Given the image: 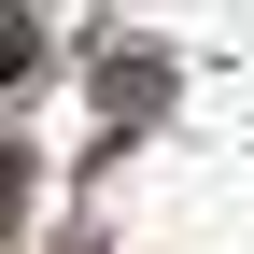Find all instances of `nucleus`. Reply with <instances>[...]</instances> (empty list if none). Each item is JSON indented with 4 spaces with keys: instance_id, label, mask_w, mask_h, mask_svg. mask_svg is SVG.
Segmentation results:
<instances>
[{
    "instance_id": "obj_1",
    "label": "nucleus",
    "mask_w": 254,
    "mask_h": 254,
    "mask_svg": "<svg viewBox=\"0 0 254 254\" xmlns=\"http://www.w3.org/2000/svg\"><path fill=\"white\" fill-rule=\"evenodd\" d=\"M14 212H28V155L0 141V226H14Z\"/></svg>"
}]
</instances>
